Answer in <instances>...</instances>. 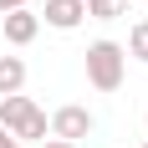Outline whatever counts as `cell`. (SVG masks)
Wrapping results in <instances>:
<instances>
[{
	"label": "cell",
	"mask_w": 148,
	"mask_h": 148,
	"mask_svg": "<svg viewBox=\"0 0 148 148\" xmlns=\"http://www.w3.org/2000/svg\"><path fill=\"white\" fill-rule=\"evenodd\" d=\"M21 87H26V61L21 56H0V97H10Z\"/></svg>",
	"instance_id": "6"
},
{
	"label": "cell",
	"mask_w": 148,
	"mask_h": 148,
	"mask_svg": "<svg viewBox=\"0 0 148 148\" xmlns=\"http://www.w3.org/2000/svg\"><path fill=\"white\" fill-rule=\"evenodd\" d=\"M0 148H21V138H15V133H5V128H0Z\"/></svg>",
	"instance_id": "10"
},
{
	"label": "cell",
	"mask_w": 148,
	"mask_h": 148,
	"mask_svg": "<svg viewBox=\"0 0 148 148\" xmlns=\"http://www.w3.org/2000/svg\"><path fill=\"white\" fill-rule=\"evenodd\" d=\"M0 21H5V41L10 46H31L36 31H41V15H31V10H10V15H0Z\"/></svg>",
	"instance_id": "5"
},
{
	"label": "cell",
	"mask_w": 148,
	"mask_h": 148,
	"mask_svg": "<svg viewBox=\"0 0 148 148\" xmlns=\"http://www.w3.org/2000/svg\"><path fill=\"white\" fill-rule=\"evenodd\" d=\"M0 128L15 133L21 143H26V138H41V143H46V112L31 102V97H21V92L0 97Z\"/></svg>",
	"instance_id": "2"
},
{
	"label": "cell",
	"mask_w": 148,
	"mask_h": 148,
	"mask_svg": "<svg viewBox=\"0 0 148 148\" xmlns=\"http://www.w3.org/2000/svg\"><path fill=\"white\" fill-rule=\"evenodd\" d=\"M128 51H133L138 61H148V21H138V26L128 31Z\"/></svg>",
	"instance_id": "8"
},
{
	"label": "cell",
	"mask_w": 148,
	"mask_h": 148,
	"mask_svg": "<svg viewBox=\"0 0 148 148\" xmlns=\"http://www.w3.org/2000/svg\"><path fill=\"white\" fill-rule=\"evenodd\" d=\"M46 128H51V138H61V143H77V138L92 133V112H87V107H77V102H66V107L51 112Z\"/></svg>",
	"instance_id": "3"
},
{
	"label": "cell",
	"mask_w": 148,
	"mask_h": 148,
	"mask_svg": "<svg viewBox=\"0 0 148 148\" xmlns=\"http://www.w3.org/2000/svg\"><path fill=\"white\" fill-rule=\"evenodd\" d=\"M143 5H148V0H143Z\"/></svg>",
	"instance_id": "12"
},
{
	"label": "cell",
	"mask_w": 148,
	"mask_h": 148,
	"mask_svg": "<svg viewBox=\"0 0 148 148\" xmlns=\"http://www.w3.org/2000/svg\"><path fill=\"white\" fill-rule=\"evenodd\" d=\"M128 5L133 0H87V15L92 21H118V15H128Z\"/></svg>",
	"instance_id": "7"
},
{
	"label": "cell",
	"mask_w": 148,
	"mask_h": 148,
	"mask_svg": "<svg viewBox=\"0 0 148 148\" xmlns=\"http://www.w3.org/2000/svg\"><path fill=\"white\" fill-rule=\"evenodd\" d=\"M143 148H148V143H143Z\"/></svg>",
	"instance_id": "13"
},
{
	"label": "cell",
	"mask_w": 148,
	"mask_h": 148,
	"mask_svg": "<svg viewBox=\"0 0 148 148\" xmlns=\"http://www.w3.org/2000/svg\"><path fill=\"white\" fill-rule=\"evenodd\" d=\"M10 10H26V0H0V15H10Z\"/></svg>",
	"instance_id": "9"
},
{
	"label": "cell",
	"mask_w": 148,
	"mask_h": 148,
	"mask_svg": "<svg viewBox=\"0 0 148 148\" xmlns=\"http://www.w3.org/2000/svg\"><path fill=\"white\" fill-rule=\"evenodd\" d=\"M123 66H128V51L118 41H92L87 46V82L97 92H118L123 87Z\"/></svg>",
	"instance_id": "1"
},
{
	"label": "cell",
	"mask_w": 148,
	"mask_h": 148,
	"mask_svg": "<svg viewBox=\"0 0 148 148\" xmlns=\"http://www.w3.org/2000/svg\"><path fill=\"white\" fill-rule=\"evenodd\" d=\"M46 26H56V31H77L82 26V15H87V0H46Z\"/></svg>",
	"instance_id": "4"
},
{
	"label": "cell",
	"mask_w": 148,
	"mask_h": 148,
	"mask_svg": "<svg viewBox=\"0 0 148 148\" xmlns=\"http://www.w3.org/2000/svg\"><path fill=\"white\" fill-rule=\"evenodd\" d=\"M41 148H77V143H61V138H46Z\"/></svg>",
	"instance_id": "11"
}]
</instances>
